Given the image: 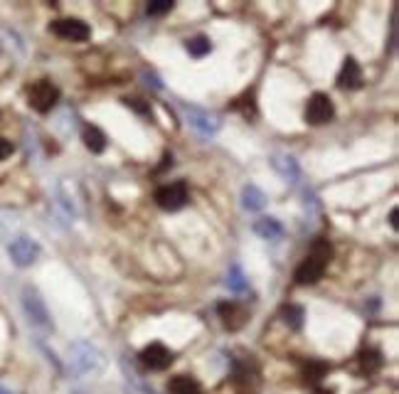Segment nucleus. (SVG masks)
<instances>
[{
	"label": "nucleus",
	"mask_w": 399,
	"mask_h": 394,
	"mask_svg": "<svg viewBox=\"0 0 399 394\" xmlns=\"http://www.w3.org/2000/svg\"><path fill=\"white\" fill-rule=\"evenodd\" d=\"M330 259H333V247H330L328 239H316L311 247V252L306 254V259L298 264L296 274H293V279H296L298 286H311V284H318L320 279H323L325 269H328Z\"/></svg>",
	"instance_id": "nucleus-1"
},
{
	"label": "nucleus",
	"mask_w": 399,
	"mask_h": 394,
	"mask_svg": "<svg viewBox=\"0 0 399 394\" xmlns=\"http://www.w3.org/2000/svg\"><path fill=\"white\" fill-rule=\"evenodd\" d=\"M70 370L76 377H89L104 370V355L97 345L87 340L72 343L70 345Z\"/></svg>",
	"instance_id": "nucleus-2"
},
{
	"label": "nucleus",
	"mask_w": 399,
	"mask_h": 394,
	"mask_svg": "<svg viewBox=\"0 0 399 394\" xmlns=\"http://www.w3.org/2000/svg\"><path fill=\"white\" fill-rule=\"evenodd\" d=\"M234 370H232V382L237 387L239 394H259V384H261V377H259V365L254 360L252 355H244V357H237L232 362Z\"/></svg>",
	"instance_id": "nucleus-3"
},
{
	"label": "nucleus",
	"mask_w": 399,
	"mask_h": 394,
	"mask_svg": "<svg viewBox=\"0 0 399 394\" xmlns=\"http://www.w3.org/2000/svg\"><path fill=\"white\" fill-rule=\"evenodd\" d=\"M22 308H25V315L30 318V323H33L35 328L44 330V333L54 330L52 315H49V308H47V303H44V298L40 296L38 288L27 286L25 291H22Z\"/></svg>",
	"instance_id": "nucleus-4"
},
{
	"label": "nucleus",
	"mask_w": 399,
	"mask_h": 394,
	"mask_svg": "<svg viewBox=\"0 0 399 394\" xmlns=\"http://www.w3.org/2000/svg\"><path fill=\"white\" fill-rule=\"evenodd\" d=\"M57 101H60V89L47 79L35 81L33 87L27 89V104H30L35 111H40V114L52 111V108L57 106Z\"/></svg>",
	"instance_id": "nucleus-5"
},
{
	"label": "nucleus",
	"mask_w": 399,
	"mask_h": 394,
	"mask_svg": "<svg viewBox=\"0 0 399 394\" xmlns=\"http://www.w3.org/2000/svg\"><path fill=\"white\" fill-rule=\"evenodd\" d=\"M188 200H190L188 185H185L183 180H178V183L161 185V188L156 190V205L161 207V210H165V212L180 210V207L188 205Z\"/></svg>",
	"instance_id": "nucleus-6"
},
{
	"label": "nucleus",
	"mask_w": 399,
	"mask_h": 394,
	"mask_svg": "<svg viewBox=\"0 0 399 394\" xmlns=\"http://www.w3.org/2000/svg\"><path fill=\"white\" fill-rule=\"evenodd\" d=\"M333 116H335V106H333V101H330L328 94L316 92L311 99H308V104H306V121L311 126L328 124V121H333Z\"/></svg>",
	"instance_id": "nucleus-7"
},
{
	"label": "nucleus",
	"mask_w": 399,
	"mask_h": 394,
	"mask_svg": "<svg viewBox=\"0 0 399 394\" xmlns=\"http://www.w3.org/2000/svg\"><path fill=\"white\" fill-rule=\"evenodd\" d=\"M185 114H188V124L193 126L195 133H197L200 138H212L222 126L220 116L210 114V111H205V108L190 106V108H185Z\"/></svg>",
	"instance_id": "nucleus-8"
},
{
	"label": "nucleus",
	"mask_w": 399,
	"mask_h": 394,
	"mask_svg": "<svg viewBox=\"0 0 399 394\" xmlns=\"http://www.w3.org/2000/svg\"><path fill=\"white\" fill-rule=\"evenodd\" d=\"M8 254H10L13 264L20 266V269H27V266H33L40 256V244L30 237H17L10 242L8 247Z\"/></svg>",
	"instance_id": "nucleus-9"
},
{
	"label": "nucleus",
	"mask_w": 399,
	"mask_h": 394,
	"mask_svg": "<svg viewBox=\"0 0 399 394\" xmlns=\"http://www.w3.org/2000/svg\"><path fill=\"white\" fill-rule=\"evenodd\" d=\"M138 357H140V365L146 370H151V372H163V370H168L173 365V350H168L163 343H151V345H146L140 350Z\"/></svg>",
	"instance_id": "nucleus-10"
},
{
	"label": "nucleus",
	"mask_w": 399,
	"mask_h": 394,
	"mask_svg": "<svg viewBox=\"0 0 399 394\" xmlns=\"http://www.w3.org/2000/svg\"><path fill=\"white\" fill-rule=\"evenodd\" d=\"M49 30H52L57 38L62 40H70V42H87L89 35H92V30H89L87 22L76 20V17H65V20H54L52 25H49Z\"/></svg>",
	"instance_id": "nucleus-11"
},
{
	"label": "nucleus",
	"mask_w": 399,
	"mask_h": 394,
	"mask_svg": "<svg viewBox=\"0 0 399 394\" xmlns=\"http://www.w3.org/2000/svg\"><path fill=\"white\" fill-rule=\"evenodd\" d=\"M217 313H220L222 318V325H225L227 330H239L247 325L249 320V311L242 306V303L237 301H225L217 306Z\"/></svg>",
	"instance_id": "nucleus-12"
},
{
	"label": "nucleus",
	"mask_w": 399,
	"mask_h": 394,
	"mask_svg": "<svg viewBox=\"0 0 399 394\" xmlns=\"http://www.w3.org/2000/svg\"><path fill=\"white\" fill-rule=\"evenodd\" d=\"M338 87L340 89H360L362 87V69L352 57H345L343 69L338 74Z\"/></svg>",
	"instance_id": "nucleus-13"
},
{
	"label": "nucleus",
	"mask_w": 399,
	"mask_h": 394,
	"mask_svg": "<svg viewBox=\"0 0 399 394\" xmlns=\"http://www.w3.org/2000/svg\"><path fill=\"white\" fill-rule=\"evenodd\" d=\"M271 165H274V170L286 180V183H296V180L301 178V167H298V163L293 161L291 156H274L271 158Z\"/></svg>",
	"instance_id": "nucleus-14"
},
{
	"label": "nucleus",
	"mask_w": 399,
	"mask_h": 394,
	"mask_svg": "<svg viewBox=\"0 0 399 394\" xmlns=\"http://www.w3.org/2000/svg\"><path fill=\"white\" fill-rule=\"evenodd\" d=\"M266 205V195L256 185H244L242 190V207L249 212H259Z\"/></svg>",
	"instance_id": "nucleus-15"
},
{
	"label": "nucleus",
	"mask_w": 399,
	"mask_h": 394,
	"mask_svg": "<svg viewBox=\"0 0 399 394\" xmlns=\"http://www.w3.org/2000/svg\"><path fill=\"white\" fill-rule=\"evenodd\" d=\"M168 394H205V392H202V387L193 377L178 375V377H173L168 382Z\"/></svg>",
	"instance_id": "nucleus-16"
},
{
	"label": "nucleus",
	"mask_w": 399,
	"mask_h": 394,
	"mask_svg": "<svg viewBox=\"0 0 399 394\" xmlns=\"http://www.w3.org/2000/svg\"><path fill=\"white\" fill-rule=\"evenodd\" d=\"M254 232L259 234L261 239H279L281 234H284V227H281L279 220H274V217H264V220H259L254 224Z\"/></svg>",
	"instance_id": "nucleus-17"
},
{
	"label": "nucleus",
	"mask_w": 399,
	"mask_h": 394,
	"mask_svg": "<svg viewBox=\"0 0 399 394\" xmlns=\"http://www.w3.org/2000/svg\"><path fill=\"white\" fill-rule=\"evenodd\" d=\"M357 362H360L362 375H373L382 368V355H380L377 350H370V347H367V350H362L360 355H357Z\"/></svg>",
	"instance_id": "nucleus-18"
},
{
	"label": "nucleus",
	"mask_w": 399,
	"mask_h": 394,
	"mask_svg": "<svg viewBox=\"0 0 399 394\" xmlns=\"http://www.w3.org/2000/svg\"><path fill=\"white\" fill-rule=\"evenodd\" d=\"M81 138H84V146H87L92 153H101L104 148H106V136H104L97 126H87Z\"/></svg>",
	"instance_id": "nucleus-19"
},
{
	"label": "nucleus",
	"mask_w": 399,
	"mask_h": 394,
	"mask_svg": "<svg viewBox=\"0 0 399 394\" xmlns=\"http://www.w3.org/2000/svg\"><path fill=\"white\" fill-rule=\"evenodd\" d=\"M227 288L234 293H242L247 291V276H244V271L239 269L237 264L229 266V271H227Z\"/></svg>",
	"instance_id": "nucleus-20"
},
{
	"label": "nucleus",
	"mask_w": 399,
	"mask_h": 394,
	"mask_svg": "<svg viewBox=\"0 0 399 394\" xmlns=\"http://www.w3.org/2000/svg\"><path fill=\"white\" fill-rule=\"evenodd\" d=\"M284 320L288 328L301 330L303 328V308L301 306H286L284 308Z\"/></svg>",
	"instance_id": "nucleus-21"
},
{
	"label": "nucleus",
	"mask_w": 399,
	"mask_h": 394,
	"mask_svg": "<svg viewBox=\"0 0 399 394\" xmlns=\"http://www.w3.org/2000/svg\"><path fill=\"white\" fill-rule=\"evenodd\" d=\"M210 49H212V44L205 35H197V38L188 40V52L193 54V57H205Z\"/></svg>",
	"instance_id": "nucleus-22"
},
{
	"label": "nucleus",
	"mask_w": 399,
	"mask_h": 394,
	"mask_svg": "<svg viewBox=\"0 0 399 394\" xmlns=\"http://www.w3.org/2000/svg\"><path fill=\"white\" fill-rule=\"evenodd\" d=\"M234 108H237V111H242L244 119H252V116L256 114V104H254V92H247L242 99H237V101H234Z\"/></svg>",
	"instance_id": "nucleus-23"
},
{
	"label": "nucleus",
	"mask_w": 399,
	"mask_h": 394,
	"mask_svg": "<svg viewBox=\"0 0 399 394\" xmlns=\"http://www.w3.org/2000/svg\"><path fill=\"white\" fill-rule=\"evenodd\" d=\"M328 365L325 362H308L306 365V379H311V382H318V379H323V375L328 372Z\"/></svg>",
	"instance_id": "nucleus-24"
},
{
	"label": "nucleus",
	"mask_w": 399,
	"mask_h": 394,
	"mask_svg": "<svg viewBox=\"0 0 399 394\" xmlns=\"http://www.w3.org/2000/svg\"><path fill=\"white\" fill-rule=\"evenodd\" d=\"M173 10V3L170 0H156L148 6V15H163V13H170Z\"/></svg>",
	"instance_id": "nucleus-25"
},
{
	"label": "nucleus",
	"mask_w": 399,
	"mask_h": 394,
	"mask_svg": "<svg viewBox=\"0 0 399 394\" xmlns=\"http://www.w3.org/2000/svg\"><path fill=\"white\" fill-rule=\"evenodd\" d=\"M126 104H129L133 111H138V114H148V106L146 104H140V99H126Z\"/></svg>",
	"instance_id": "nucleus-26"
},
{
	"label": "nucleus",
	"mask_w": 399,
	"mask_h": 394,
	"mask_svg": "<svg viewBox=\"0 0 399 394\" xmlns=\"http://www.w3.org/2000/svg\"><path fill=\"white\" fill-rule=\"evenodd\" d=\"M10 153H13V143H10V140H6V138H0V161H6Z\"/></svg>",
	"instance_id": "nucleus-27"
},
{
	"label": "nucleus",
	"mask_w": 399,
	"mask_h": 394,
	"mask_svg": "<svg viewBox=\"0 0 399 394\" xmlns=\"http://www.w3.org/2000/svg\"><path fill=\"white\" fill-rule=\"evenodd\" d=\"M389 224H392V227L397 229V210L389 212Z\"/></svg>",
	"instance_id": "nucleus-28"
},
{
	"label": "nucleus",
	"mask_w": 399,
	"mask_h": 394,
	"mask_svg": "<svg viewBox=\"0 0 399 394\" xmlns=\"http://www.w3.org/2000/svg\"><path fill=\"white\" fill-rule=\"evenodd\" d=\"M316 394H333L330 389H316Z\"/></svg>",
	"instance_id": "nucleus-29"
},
{
	"label": "nucleus",
	"mask_w": 399,
	"mask_h": 394,
	"mask_svg": "<svg viewBox=\"0 0 399 394\" xmlns=\"http://www.w3.org/2000/svg\"><path fill=\"white\" fill-rule=\"evenodd\" d=\"M0 394H13L10 389H6V387H0Z\"/></svg>",
	"instance_id": "nucleus-30"
}]
</instances>
